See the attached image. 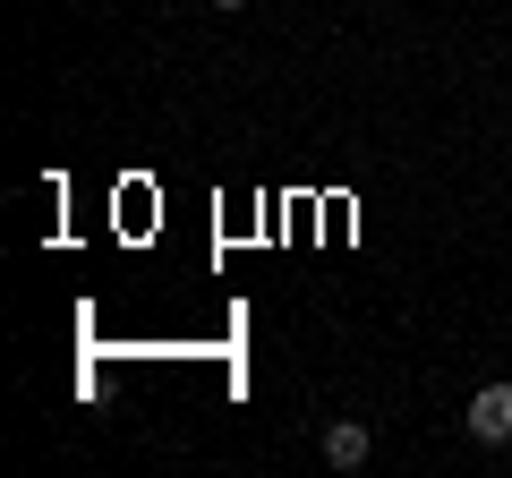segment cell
<instances>
[{"label":"cell","instance_id":"cell-2","mask_svg":"<svg viewBox=\"0 0 512 478\" xmlns=\"http://www.w3.org/2000/svg\"><path fill=\"white\" fill-rule=\"evenodd\" d=\"M325 461H333V470H359V461H367V427L359 419H333L325 427Z\"/></svg>","mask_w":512,"mask_h":478},{"label":"cell","instance_id":"cell-1","mask_svg":"<svg viewBox=\"0 0 512 478\" xmlns=\"http://www.w3.org/2000/svg\"><path fill=\"white\" fill-rule=\"evenodd\" d=\"M461 427H470L478 444H512V385H478L470 410H461Z\"/></svg>","mask_w":512,"mask_h":478},{"label":"cell","instance_id":"cell-3","mask_svg":"<svg viewBox=\"0 0 512 478\" xmlns=\"http://www.w3.org/2000/svg\"><path fill=\"white\" fill-rule=\"evenodd\" d=\"M214 9H248V0H214Z\"/></svg>","mask_w":512,"mask_h":478}]
</instances>
